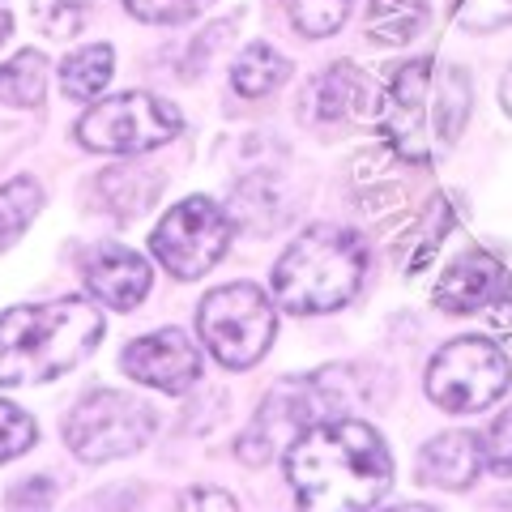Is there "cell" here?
Returning a JSON list of instances; mask_svg holds the SVG:
<instances>
[{
    "instance_id": "6da1fadb",
    "label": "cell",
    "mask_w": 512,
    "mask_h": 512,
    "mask_svg": "<svg viewBox=\"0 0 512 512\" xmlns=\"http://www.w3.org/2000/svg\"><path fill=\"white\" fill-rule=\"evenodd\" d=\"M286 483L316 512L376 508L393 483V457L376 427L359 419H316L286 444Z\"/></svg>"
},
{
    "instance_id": "7a4b0ae2",
    "label": "cell",
    "mask_w": 512,
    "mask_h": 512,
    "mask_svg": "<svg viewBox=\"0 0 512 512\" xmlns=\"http://www.w3.org/2000/svg\"><path fill=\"white\" fill-rule=\"evenodd\" d=\"M376 124L384 141L410 163H436L457 146L470 120V77L457 64L410 60L402 64L384 94H376Z\"/></svg>"
},
{
    "instance_id": "3957f363",
    "label": "cell",
    "mask_w": 512,
    "mask_h": 512,
    "mask_svg": "<svg viewBox=\"0 0 512 512\" xmlns=\"http://www.w3.org/2000/svg\"><path fill=\"white\" fill-rule=\"evenodd\" d=\"M103 338V316L86 299L26 303L0 316V389L43 384L82 363Z\"/></svg>"
},
{
    "instance_id": "277c9868",
    "label": "cell",
    "mask_w": 512,
    "mask_h": 512,
    "mask_svg": "<svg viewBox=\"0 0 512 512\" xmlns=\"http://www.w3.org/2000/svg\"><path fill=\"white\" fill-rule=\"evenodd\" d=\"M367 269V248L346 227H312L274 265V299L286 312H338L355 299Z\"/></svg>"
},
{
    "instance_id": "5b68a950",
    "label": "cell",
    "mask_w": 512,
    "mask_h": 512,
    "mask_svg": "<svg viewBox=\"0 0 512 512\" xmlns=\"http://www.w3.org/2000/svg\"><path fill=\"white\" fill-rule=\"evenodd\" d=\"M197 329L222 367H252L274 346L278 312L252 282H231L201 299Z\"/></svg>"
},
{
    "instance_id": "8992f818",
    "label": "cell",
    "mask_w": 512,
    "mask_h": 512,
    "mask_svg": "<svg viewBox=\"0 0 512 512\" xmlns=\"http://www.w3.org/2000/svg\"><path fill=\"white\" fill-rule=\"evenodd\" d=\"M512 384V363L483 338H457L427 367V397L448 414H474L500 402Z\"/></svg>"
},
{
    "instance_id": "52a82bcc",
    "label": "cell",
    "mask_w": 512,
    "mask_h": 512,
    "mask_svg": "<svg viewBox=\"0 0 512 512\" xmlns=\"http://www.w3.org/2000/svg\"><path fill=\"white\" fill-rule=\"evenodd\" d=\"M180 128L184 120L171 103L133 90L90 107L77 120V141L99 154H146L154 146H167L171 137H180Z\"/></svg>"
},
{
    "instance_id": "ba28073f",
    "label": "cell",
    "mask_w": 512,
    "mask_h": 512,
    "mask_svg": "<svg viewBox=\"0 0 512 512\" xmlns=\"http://www.w3.org/2000/svg\"><path fill=\"white\" fill-rule=\"evenodd\" d=\"M154 436V410L116 389L90 393L64 423V440L82 461H111L146 448Z\"/></svg>"
},
{
    "instance_id": "9c48e42d",
    "label": "cell",
    "mask_w": 512,
    "mask_h": 512,
    "mask_svg": "<svg viewBox=\"0 0 512 512\" xmlns=\"http://www.w3.org/2000/svg\"><path fill=\"white\" fill-rule=\"evenodd\" d=\"M227 244H231V218L210 197L180 201L175 210H167V218L150 235V248L163 261V269L184 282L210 274L222 261Z\"/></svg>"
},
{
    "instance_id": "30bf717a",
    "label": "cell",
    "mask_w": 512,
    "mask_h": 512,
    "mask_svg": "<svg viewBox=\"0 0 512 512\" xmlns=\"http://www.w3.org/2000/svg\"><path fill=\"white\" fill-rule=\"evenodd\" d=\"M333 406H338V393H333V384L325 376L282 380L261 402L252 427L239 436V457H244L248 466H265L269 457L282 453L303 427H312L320 414H329Z\"/></svg>"
},
{
    "instance_id": "8fae6325",
    "label": "cell",
    "mask_w": 512,
    "mask_h": 512,
    "mask_svg": "<svg viewBox=\"0 0 512 512\" xmlns=\"http://www.w3.org/2000/svg\"><path fill=\"white\" fill-rule=\"evenodd\" d=\"M120 367L133 380L150 384V389L184 393L201 376V350L192 346L188 333H180V329H158L150 338H137L128 346Z\"/></svg>"
},
{
    "instance_id": "7c38bea8",
    "label": "cell",
    "mask_w": 512,
    "mask_h": 512,
    "mask_svg": "<svg viewBox=\"0 0 512 512\" xmlns=\"http://www.w3.org/2000/svg\"><path fill=\"white\" fill-rule=\"evenodd\" d=\"M82 274H86L90 295L116 312L137 308V303L150 295V265H146V256H137L133 248L99 244L86 256Z\"/></svg>"
},
{
    "instance_id": "4fadbf2b",
    "label": "cell",
    "mask_w": 512,
    "mask_h": 512,
    "mask_svg": "<svg viewBox=\"0 0 512 512\" xmlns=\"http://www.w3.org/2000/svg\"><path fill=\"white\" fill-rule=\"evenodd\" d=\"M483 470V440L470 431H444L419 453V478L440 491H466Z\"/></svg>"
},
{
    "instance_id": "5bb4252c",
    "label": "cell",
    "mask_w": 512,
    "mask_h": 512,
    "mask_svg": "<svg viewBox=\"0 0 512 512\" xmlns=\"http://www.w3.org/2000/svg\"><path fill=\"white\" fill-rule=\"evenodd\" d=\"M504 269L491 252H466L461 261L444 269V278L436 286V303L453 316H470L474 308H487L491 295L500 291Z\"/></svg>"
},
{
    "instance_id": "9a60e30c",
    "label": "cell",
    "mask_w": 512,
    "mask_h": 512,
    "mask_svg": "<svg viewBox=\"0 0 512 512\" xmlns=\"http://www.w3.org/2000/svg\"><path fill=\"white\" fill-rule=\"evenodd\" d=\"M367 94H372V86L355 64H333L303 90V107H312L316 120H342L355 116V107H363Z\"/></svg>"
},
{
    "instance_id": "2e32d148",
    "label": "cell",
    "mask_w": 512,
    "mask_h": 512,
    "mask_svg": "<svg viewBox=\"0 0 512 512\" xmlns=\"http://www.w3.org/2000/svg\"><path fill=\"white\" fill-rule=\"evenodd\" d=\"M111 69H116V52H111L107 43H90L60 64V86L69 99L86 103L94 94H103V86L111 82Z\"/></svg>"
},
{
    "instance_id": "e0dca14e",
    "label": "cell",
    "mask_w": 512,
    "mask_h": 512,
    "mask_svg": "<svg viewBox=\"0 0 512 512\" xmlns=\"http://www.w3.org/2000/svg\"><path fill=\"white\" fill-rule=\"evenodd\" d=\"M427 26V0H372L367 5V35L376 43H410Z\"/></svg>"
},
{
    "instance_id": "ac0fdd59",
    "label": "cell",
    "mask_w": 512,
    "mask_h": 512,
    "mask_svg": "<svg viewBox=\"0 0 512 512\" xmlns=\"http://www.w3.org/2000/svg\"><path fill=\"white\" fill-rule=\"evenodd\" d=\"M47 94V56L26 47L9 64H0V103L9 107H39Z\"/></svg>"
},
{
    "instance_id": "d6986e66",
    "label": "cell",
    "mask_w": 512,
    "mask_h": 512,
    "mask_svg": "<svg viewBox=\"0 0 512 512\" xmlns=\"http://www.w3.org/2000/svg\"><path fill=\"white\" fill-rule=\"evenodd\" d=\"M286 73H291V64H286L269 43H252L244 47V56L235 60L231 69V86L244 94V99H265L269 90H278L286 82Z\"/></svg>"
},
{
    "instance_id": "ffe728a7",
    "label": "cell",
    "mask_w": 512,
    "mask_h": 512,
    "mask_svg": "<svg viewBox=\"0 0 512 512\" xmlns=\"http://www.w3.org/2000/svg\"><path fill=\"white\" fill-rule=\"evenodd\" d=\"M158 171H141V167H116V171H103V197L116 205V214H141L146 205L158 197Z\"/></svg>"
},
{
    "instance_id": "44dd1931",
    "label": "cell",
    "mask_w": 512,
    "mask_h": 512,
    "mask_svg": "<svg viewBox=\"0 0 512 512\" xmlns=\"http://www.w3.org/2000/svg\"><path fill=\"white\" fill-rule=\"evenodd\" d=\"M43 205V188L35 180H9L0 188V248H9Z\"/></svg>"
},
{
    "instance_id": "7402d4cb",
    "label": "cell",
    "mask_w": 512,
    "mask_h": 512,
    "mask_svg": "<svg viewBox=\"0 0 512 512\" xmlns=\"http://www.w3.org/2000/svg\"><path fill=\"white\" fill-rule=\"evenodd\" d=\"M282 5H286V13H291L299 35L325 39L346 22V13H350L355 0H282Z\"/></svg>"
},
{
    "instance_id": "603a6c76",
    "label": "cell",
    "mask_w": 512,
    "mask_h": 512,
    "mask_svg": "<svg viewBox=\"0 0 512 512\" xmlns=\"http://www.w3.org/2000/svg\"><path fill=\"white\" fill-rule=\"evenodd\" d=\"M35 18L47 35L73 39L86 22V0H35Z\"/></svg>"
},
{
    "instance_id": "cb8c5ba5",
    "label": "cell",
    "mask_w": 512,
    "mask_h": 512,
    "mask_svg": "<svg viewBox=\"0 0 512 512\" xmlns=\"http://www.w3.org/2000/svg\"><path fill=\"white\" fill-rule=\"evenodd\" d=\"M128 13L141 22H154V26H175V22H188L197 18L205 5H214V0H124Z\"/></svg>"
},
{
    "instance_id": "d4e9b609",
    "label": "cell",
    "mask_w": 512,
    "mask_h": 512,
    "mask_svg": "<svg viewBox=\"0 0 512 512\" xmlns=\"http://www.w3.org/2000/svg\"><path fill=\"white\" fill-rule=\"evenodd\" d=\"M30 444H35V419L18 406L0 402V461L22 457Z\"/></svg>"
},
{
    "instance_id": "484cf974",
    "label": "cell",
    "mask_w": 512,
    "mask_h": 512,
    "mask_svg": "<svg viewBox=\"0 0 512 512\" xmlns=\"http://www.w3.org/2000/svg\"><path fill=\"white\" fill-rule=\"evenodd\" d=\"M457 22L466 30H478V35L500 30V26L512 22V0H461V5H457Z\"/></svg>"
},
{
    "instance_id": "4316f807",
    "label": "cell",
    "mask_w": 512,
    "mask_h": 512,
    "mask_svg": "<svg viewBox=\"0 0 512 512\" xmlns=\"http://www.w3.org/2000/svg\"><path fill=\"white\" fill-rule=\"evenodd\" d=\"M483 457L491 461V470L495 474H512V406L487 427V436H483Z\"/></svg>"
},
{
    "instance_id": "83f0119b",
    "label": "cell",
    "mask_w": 512,
    "mask_h": 512,
    "mask_svg": "<svg viewBox=\"0 0 512 512\" xmlns=\"http://www.w3.org/2000/svg\"><path fill=\"white\" fill-rule=\"evenodd\" d=\"M487 308H491V325L504 329V333H512V278L500 282V291L491 295Z\"/></svg>"
},
{
    "instance_id": "f1b7e54d",
    "label": "cell",
    "mask_w": 512,
    "mask_h": 512,
    "mask_svg": "<svg viewBox=\"0 0 512 512\" xmlns=\"http://www.w3.org/2000/svg\"><path fill=\"white\" fill-rule=\"evenodd\" d=\"M180 504L184 508H235L239 500H235V495H227V491H188Z\"/></svg>"
},
{
    "instance_id": "f546056e",
    "label": "cell",
    "mask_w": 512,
    "mask_h": 512,
    "mask_svg": "<svg viewBox=\"0 0 512 512\" xmlns=\"http://www.w3.org/2000/svg\"><path fill=\"white\" fill-rule=\"evenodd\" d=\"M30 483H35L30 491H18V487L9 491V504H13V508H26V504H47V500H52V491H47V478H30Z\"/></svg>"
},
{
    "instance_id": "4dcf8cb0",
    "label": "cell",
    "mask_w": 512,
    "mask_h": 512,
    "mask_svg": "<svg viewBox=\"0 0 512 512\" xmlns=\"http://www.w3.org/2000/svg\"><path fill=\"white\" fill-rule=\"evenodd\" d=\"M500 99H504V111L512 116V69H508V77H504V86H500Z\"/></svg>"
},
{
    "instance_id": "1f68e13d",
    "label": "cell",
    "mask_w": 512,
    "mask_h": 512,
    "mask_svg": "<svg viewBox=\"0 0 512 512\" xmlns=\"http://www.w3.org/2000/svg\"><path fill=\"white\" fill-rule=\"evenodd\" d=\"M9 26H13V18H9V13H5V9H0V43H5V35H9Z\"/></svg>"
}]
</instances>
